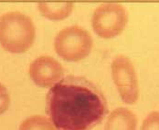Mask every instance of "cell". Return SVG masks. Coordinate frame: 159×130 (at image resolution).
Wrapping results in <instances>:
<instances>
[{
  "mask_svg": "<svg viewBox=\"0 0 159 130\" xmlns=\"http://www.w3.org/2000/svg\"><path fill=\"white\" fill-rule=\"evenodd\" d=\"M10 105V97L7 88L0 83V115L4 114Z\"/></svg>",
  "mask_w": 159,
  "mask_h": 130,
  "instance_id": "8fae6325",
  "label": "cell"
},
{
  "mask_svg": "<svg viewBox=\"0 0 159 130\" xmlns=\"http://www.w3.org/2000/svg\"><path fill=\"white\" fill-rule=\"evenodd\" d=\"M18 130H58L50 119L40 115H34L26 118Z\"/></svg>",
  "mask_w": 159,
  "mask_h": 130,
  "instance_id": "9c48e42d",
  "label": "cell"
},
{
  "mask_svg": "<svg viewBox=\"0 0 159 130\" xmlns=\"http://www.w3.org/2000/svg\"><path fill=\"white\" fill-rule=\"evenodd\" d=\"M29 74L36 86L49 89L63 78L64 68L54 57L40 56L30 65Z\"/></svg>",
  "mask_w": 159,
  "mask_h": 130,
  "instance_id": "8992f818",
  "label": "cell"
},
{
  "mask_svg": "<svg viewBox=\"0 0 159 130\" xmlns=\"http://www.w3.org/2000/svg\"><path fill=\"white\" fill-rule=\"evenodd\" d=\"M140 130H159V111H153L147 115Z\"/></svg>",
  "mask_w": 159,
  "mask_h": 130,
  "instance_id": "30bf717a",
  "label": "cell"
},
{
  "mask_svg": "<svg viewBox=\"0 0 159 130\" xmlns=\"http://www.w3.org/2000/svg\"><path fill=\"white\" fill-rule=\"evenodd\" d=\"M38 7L41 15L49 20L59 21L67 18L74 8V3L71 1H59V2H39Z\"/></svg>",
  "mask_w": 159,
  "mask_h": 130,
  "instance_id": "ba28073f",
  "label": "cell"
},
{
  "mask_svg": "<svg viewBox=\"0 0 159 130\" xmlns=\"http://www.w3.org/2000/svg\"><path fill=\"white\" fill-rule=\"evenodd\" d=\"M111 74L121 99L128 105L134 104L139 98V85L130 58L124 55L115 57L111 63Z\"/></svg>",
  "mask_w": 159,
  "mask_h": 130,
  "instance_id": "5b68a950",
  "label": "cell"
},
{
  "mask_svg": "<svg viewBox=\"0 0 159 130\" xmlns=\"http://www.w3.org/2000/svg\"><path fill=\"white\" fill-rule=\"evenodd\" d=\"M107 111L102 92L82 77H65L47 94L46 112L58 130H92Z\"/></svg>",
  "mask_w": 159,
  "mask_h": 130,
  "instance_id": "6da1fadb",
  "label": "cell"
},
{
  "mask_svg": "<svg viewBox=\"0 0 159 130\" xmlns=\"http://www.w3.org/2000/svg\"><path fill=\"white\" fill-rule=\"evenodd\" d=\"M93 45L91 34L79 26H70L61 29L54 39L56 54L68 62H79L86 58Z\"/></svg>",
  "mask_w": 159,
  "mask_h": 130,
  "instance_id": "3957f363",
  "label": "cell"
},
{
  "mask_svg": "<svg viewBox=\"0 0 159 130\" xmlns=\"http://www.w3.org/2000/svg\"><path fill=\"white\" fill-rule=\"evenodd\" d=\"M137 117L127 107H117L109 114L104 130H136Z\"/></svg>",
  "mask_w": 159,
  "mask_h": 130,
  "instance_id": "52a82bcc",
  "label": "cell"
},
{
  "mask_svg": "<svg viewBox=\"0 0 159 130\" xmlns=\"http://www.w3.org/2000/svg\"><path fill=\"white\" fill-rule=\"evenodd\" d=\"M128 22L125 7L118 3L100 5L93 14L92 27L97 36L112 38L124 31Z\"/></svg>",
  "mask_w": 159,
  "mask_h": 130,
  "instance_id": "277c9868",
  "label": "cell"
},
{
  "mask_svg": "<svg viewBox=\"0 0 159 130\" xmlns=\"http://www.w3.org/2000/svg\"><path fill=\"white\" fill-rule=\"evenodd\" d=\"M35 36V25L30 16L17 11L0 16V45L5 50L24 53L31 48Z\"/></svg>",
  "mask_w": 159,
  "mask_h": 130,
  "instance_id": "7a4b0ae2",
  "label": "cell"
}]
</instances>
